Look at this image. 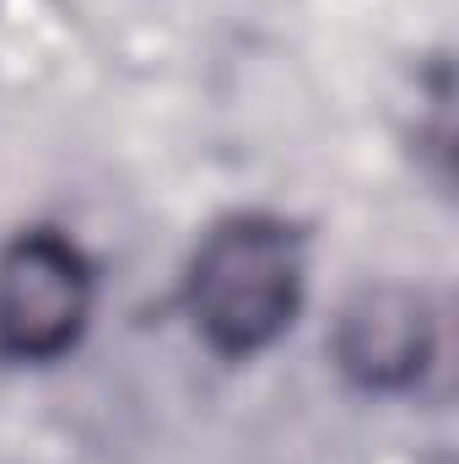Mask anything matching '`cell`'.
I'll return each mask as SVG.
<instances>
[{"instance_id": "1", "label": "cell", "mask_w": 459, "mask_h": 464, "mask_svg": "<svg viewBox=\"0 0 459 464\" xmlns=\"http://www.w3.org/2000/svg\"><path fill=\"white\" fill-rule=\"evenodd\" d=\"M195 341L254 362L292 335L308 303V237L276 211H228L195 237L179 281Z\"/></svg>"}, {"instance_id": "2", "label": "cell", "mask_w": 459, "mask_h": 464, "mask_svg": "<svg viewBox=\"0 0 459 464\" xmlns=\"http://www.w3.org/2000/svg\"><path fill=\"white\" fill-rule=\"evenodd\" d=\"M98 265L65 227H22L0 243V362L54 367L87 341Z\"/></svg>"}, {"instance_id": "3", "label": "cell", "mask_w": 459, "mask_h": 464, "mask_svg": "<svg viewBox=\"0 0 459 464\" xmlns=\"http://www.w3.org/2000/svg\"><path fill=\"white\" fill-rule=\"evenodd\" d=\"M438 308L422 286L367 281L330 324V362L362 394H411L438 367Z\"/></svg>"}]
</instances>
